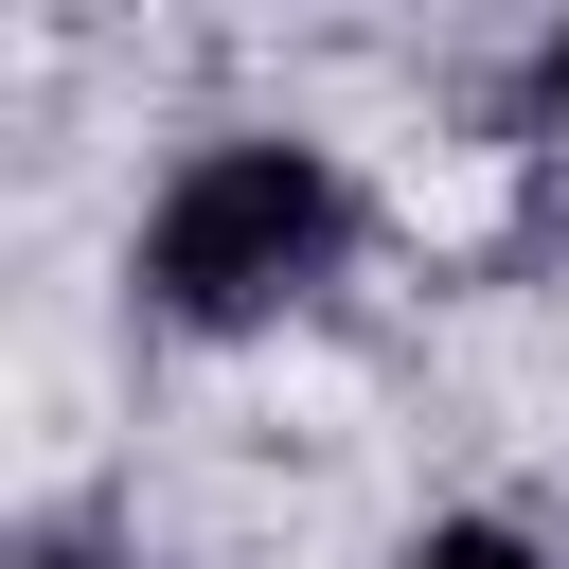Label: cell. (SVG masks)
<instances>
[{
    "label": "cell",
    "instance_id": "277c9868",
    "mask_svg": "<svg viewBox=\"0 0 569 569\" xmlns=\"http://www.w3.org/2000/svg\"><path fill=\"white\" fill-rule=\"evenodd\" d=\"M18 569H107V551H89V533H36V551H18Z\"/></svg>",
    "mask_w": 569,
    "mask_h": 569
},
{
    "label": "cell",
    "instance_id": "7a4b0ae2",
    "mask_svg": "<svg viewBox=\"0 0 569 569\" xmlns=\"http://www.w3.org/2000/svg\"><path fill=\"white\" fill-rule=\"evenodd\" d=\"M391 569H551V551H533L516 516H427V533H409Z\"/></svg>",
    "mask_w": 569,
    "mask_h": 569
},
{
    "label": "cell",
    "instance_id": "6da1fadb",
    "mask_svg": "<svg viewBox=\"0 0 569 569\" xmlns=\"http://www.w3.org/2000/svg\"><path fill=\"white\" fill-rule=\"evenodd\" d=\"M338 267H356V178H338L302 124L196 142V160L142 196V249H124L142 320H178V338H267V320H302Z\"/></svg>",
    "mask_w": 569,
    "mask_h": 569
},
{
    "label": "cell",
    "instance_id": "3957f363",
    "mask_svg": "<svg viewBox=\"0 0 569 569\" xmlns=\"http://www.w3.org/2000/svg\"><path fill=\"white\" fill-rule=\"evenodd\" d=\"M533 142H551V160H569V36H551V53H533Z\"/></svg>",
    "mask_w": 569,
    "mask_h": 569
}]
</instances>
